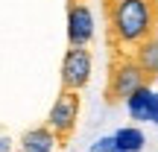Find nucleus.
<instances>
[{"label": "nucleus", "mask_w": 158, "mask_h": 152, "mask_svg": "<svg viewBox=\"0 0 158 152\" xmlns=\"http://www.w3.org/2000/svg\"><path fill=\"white\" fill-rule=\"evenodd\" d=\"M91 50L88 47H70L64 50L62 59V91H82L85 85L91 82Z\"/></svg>", "instance_id": "obj_4"}, {"label": "nucleus", "mask_w": 158, "mask_h": 152, "mask_svg": "<svg viewBox=\"0 0 158 152\" xmlns=\"http://www.w3.org/2000/svg\"><path fill=\"white\" fill-rule=\"evenodd\" d=\"M94 38V15L88 0H68V44L88 47Z\"/></svg>", "instance_id": "obj_5"}, {"label": "nucleus", "mask_w": 158, "mask_h": 152, "mask_svg": "<svg viewBox=\"0 0 158 152\" xmlns=\"http://www.w3.org/2000/svg\"><path fill=\"white\" fill-rule=\"evenodd\" d=\"M114 143H117L120 152H141L143 143H147V138H143V132L138 129V126H123V129L114 132Z\"/></svg>", "instance_id": "obj_9"}, {"label": "nucleus", "mask_w": 158, "mask_h": 152, "mask_svg": "<svg viewBox=\"0 0 158 152\" xmlns=\"http://www.w3.org/2000/svg\"><path fill=\"white\" fill-rule=\"evenodd\" d=\"M143 73L132 53H111V64H108V85H106V102L117 105L126 102L138 88H143Z\"/></svg>", "instance_id": "obj_2"}, {"label": "nucleus", "mask_w": 158, "mask_h": 152, "mask_svg": "<svg viewBox=\"0 0 158 152\" xmlns=\"http://www.w3.org/2000/svg\"><path fill=\"white\" fill-rule=\"evenodd\" d=\"M88 152H120L117 143H114V138H100L97 143H91Z\"/></svg>", "instance_id": "obj_10"}, {"label": "nucleus", "mask_w": 158, "mask_h": 152, "mask_svg": "<svg viewBox=\"0 0 158 152\" xmlns=\"http://www.w3.org/2000/svg\"><path fill=\"white\" fill-rule=\"evenodd\" d=\"M126 108H129V117L132 120H149V114H152V88L149 85H143V88H138L135 94L126 100Z\"/></svg>", "instance_id": "obj_8"}, {"label": "nucleus", "mask_w": 158, "mask_h": 152, "mask_svg": "<svg viewBox=\"0 0 158 152\" xmlns=\"http://www.w3.org/2000/svg\"><path fill=\"white\" fill-rule=\"evenodd\" d=\"M149 120L158 123V94H152V114H149Z\"/></svg>", "instance_id": "obj_11"}, {"label": "nucleus", "mask_w": 158, "mask_h": 152, "mask_svg": "<svg viewBox=\"0 0 158 152\" xmlns=\"http://www.w3.org/2000/svg\"><path fill=\"white\" fill-rule=\"evenodd\" d=\"M111 53H132L158 32V0H102Z\"/></svg>", "instance_id": "obj_1"}, {"label": "nucleus", "mask_w": 158, "mask_h": 152, "mask_svg": "<svg viewBox=\"0 0 158 152\" xmlns=\"http://www.w3.org/2000/svg\"><path fill=\"white\" fill-rule=\"evenodd\" d=\"M12 149V141L9 138H0V152H9Z\"/></svg>", "instance_id": "obj_12"}, {"label": "nucleus", "mask_w": 158, "mask_h": 152, "mask_svg": "<svg viewBox=\"0 0 158 152\" xmlns=\"http://www.w3.org/2000/svg\"><path fill=\"white\" fill-rule=\"evenodd\" d=\"M79 108H82V102H79L76 91H62V94L56 97L50 114H47V129L56 135L59 146H64V143L73 138L76 120H79Z\"/></svg>", "instance_id": "obj_3"}, {"label": "nucleus", "mask_w": 158, "mask_h": 152, "mask_svg": "<svg viewBox=\"0 0 158 152\" xmlns=\"http://www.w3.org/2000/svg\"><path fill=\"white\" fill-rule=\"evenodd\" d=\"M21 152H59V141L50 129L44 126H35V129H27L21 135Z\"/></svg>", "instance_id": "obj_7"}, {"label": "nucleus", "mask_w": 158, "mask_h": 152, "mask_svg": "<svg viewBox=\"0 0 158 152\" xmlns=\"http://www.w3.org/2000/svg\"><path fill=\"white\" fill-rule=\"evenodd\" d=\"M132 59H135L138 68H141L143 82L152 85L158 79V32L152 35V38H147L143 44H138L135 50H132Z\"/></svg>", "instance_id": "obj_6"}]
</instances>
